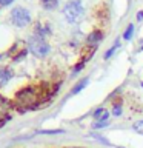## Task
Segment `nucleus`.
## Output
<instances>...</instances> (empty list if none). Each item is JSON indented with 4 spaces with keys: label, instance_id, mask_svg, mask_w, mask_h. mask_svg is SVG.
Masks as SVG:
<instances>
[{
    "label": "nucleus",
    "instance_id": "1",
    "mask_svg": "<svg viewBox=\"0 0 143 148\" xmlns=\"http://www.w3.org/2000/svg\"><path fill=\"white\" fill-rule=\"evenodd\" d=\"M45 92L42 86H35V85H28L25 88H22L20 91L16 92L14 97V103L18 108H34L45 100Z\"/></svg>",
    "mask_w": 143,
    "mask_h": 148
},
{
    "label": "nucleus",
    "instance_id": "2",
    "mask_svg": "<svg viewBox=\"0 0 143 148\" xmlns=\"http://www.w3.org/2000/svg\"><path fill=\"white\" fill-rule=\"evenodd\" d=\"M28 49H29L35 57L43 59V57H46V56L49 54L51 46H49L48 42L45 40L43 36L34 32V34L29 36V39H28Z\"/></svg>",
    "mask_w": 143,
    "mask_h": 148
},
{
    "label": "nucleus",
    "instance_id": "3",
    "mask_svg": "<svg viewBox=\"0 0 143 148\" xmlns=\"http://www.w3.org/2000/svg\"><path fill=\"white\" fill-rule=\"evenodd\" d=\"M63 16L69 23H77L83 16V5L80 0H69L63 8Z\"/></svg>",
    "mask_w": 143,
    "mask_h": 148
},
{
    "label": "nucleus",
    "instance_id": "4",
    "mask_svg": "<svg viewBox=\"0 0 143 148\" xmlns=\"http://www.w3.org/2000/svg\"><path fill=\"white\" fill-rule=\"evenodd\" d=\"M9 18H11L12 25L17 26V28H25L31 23V14L26 8H23V6H16L11 11Z\"/></svg>",
    "mask_w": 143,
    "mask_h": 148
},
{
    "label": "nucleus",
    "instance_id": "5",
    "mask_svg": "<svg viewBox=\"0 0 143 148\" xmlns=\"http://www.w3.org/2000/svg\"><path fill=\"white\" fill-rule=\"evenodd\" d=\"M101 39H103V32H101L100 29H95V31H92L89 36H88V45L92 46V48H97V45L101 42Z\"/></svg>",
    "mask_w": 143,
    "mask_h": 148
},
{
    "label": "nucleus",
    "instance_id": "6",
    "mask_svg": "<svg viewBox=\"0 0 143 148\" xmlns=\"http://www.w3.org/2000/svg\"><path fill=\"white\" fill-rule=\"evenodd\" d=\"M9 110H11V102L6 100L5 97L0 96V120L6 119V116L9 113Z\"/></svg>",
    "mask_w": 143,
    "mask_h": 148
},
{
    "label": "nucleus",
    "instance_id": "7",
    "mask_svg": "<svg viewBox=\"0 0 143 148\" xmlns=\"http://www.w3.org/2000/svg\"><path fill=\"white\" fill-rule=\"evenodd\" d=\"M12 79V71L9 68H0V86H5Z\"/></svg>",
    "mask_w": 143,
    "mask_h": 148
},
{
    "label": "nucleus",
    "instance_id": "8",
    "mask_svg": "<svg viewBox=\"0 0 143 148\" xmlns=\"http://www.w3.org/2000/svg\"><path fill=\"white\" fill-rule=\"evenodd\" d=\"M109 113H108V111H105V113H103V116H101V117H99V119H97L95 120V122L94 123H92V128H105V127H108V125H109Z\"/></svg>",
    "mask_w": 143,
    "mask_h": 148
},
{
    "label": "nucleus",
    "instance_id": "9",
    "mask_svg": "<svg viewBox=\"0 0 143 148\" xmlns=\"http://www.w3.org/2000/svg\"><path fill=\"white\" fill-rule=\"evenodd\" d=\"M88 83H89V77L82 79V80L78 82L76 86H72V90H71V92H69V96H76V94H78V92H80L82 90H85V88L88 86Z\"/></svg>",
    "mask_w": 143,
    "mask_h": 148
},
{
    "label": "nucleus",
    "instance_id": "10",
    "mask_svg": "<svg viewBox=\"0 0 143 148\" xmlns=\"http://www.w3.org/2000/svg\"><path fill=\"white\" fill-rule=\"evenodd\" d=\"M59 3H60V0H40L42 8L46 9V11H54L59 6Z\"/></svg>",
    "mask_w": 143,
    "mask_h": 148
},
{
    "label": "nucleus",
    "instance_id": "11",
    "mask_svg": "<svg viewBox=\"0 0 143 148\" xmlns=\"http://www.w3.org/2000/svg\"><path fill=\"white\" fill-rule=\"evenodd\" d=\"M118 46H120V42H118V40H115V42H114V45L111 46V48H109V49H108V51H106V53H105L103 59H111V56H112V54L115 53V49H117Z\"/></svg>",
    "mask_w": 143,
    "mask_h": 148
},
{
    "label": "nucleus",
    "instance_id": "12",
    "mask_svg": "<svg viewBox=\"0 0 143 148\" xmlns=\"http://www.w3.org/2000/svg\"><path fill=\"white\" fill-rule=\"evenodd\" d=\"M132 34H134V25H132V23H129L128 28H126V31L123 32V39L125 40H129L132 37Z\"/></svg>",
    "mask_w": 143,
    "mask_h": 148
},
{
    "label": "nucleus",
    "instance_id": "13",
    "mask_svg": "<svg viewBox=\"0 0 143 148\" xmlns=\"http://www.w3.org/2000/svg\"><path fill=\"white\" fill-rule=\"evenodd\" d=\"M132 130H134L136 133H138V134H143V119L137 120V122H134Z\"/></svg>",
    "mask_w": 143,
    "mask_h": 148
},
{
    "label": "nucleus",
    "instance_id": "14",
    "mask_svg": "<svg viewBox=\"0 0 143 148\" xmlns=\"http://www.w3.org/2000/svg\"><path fill=\"white\" fill-rule=\"evenodd\" d=\"M85 63H86V60H83V62H78V63L76 65V66H74V69H72V76H76L77 73H80V69H83Z\"/></svg>",
    "mask_w": 143,
    "mask_h": 148
},
{
    "label": "nucleus",
    "instance_id": "15",
    "mask_svg": "<svg viewBox=\"0 0 143 148\" xmlns=\"http://www.w3.org/2000/svg\"><path fill=\"white\" fill-rule=\"evenodd\" d=\"M105 111H106V110H105V108H101V106H100V108H97V110L94 111V113H92V117H94V119L97 120L99 117H101V116H103V113H105Z\"/></svg>",
    "mask_w": 143,
    "mask_h": 148
},
{
    "label": "nucleus",
    "instance_id": "16",
    "mask_svg": "<svg viewBox=\"0 0 143 148\" xmlns=\"http://www.w3.org/2000/svg\"><path fill=\"white\" fill-rule=\"evenodd\" d=\"M112 114L117 117V116H122V106L120 105H114L112 106Z\"/></svg>",
    "mask_w": 143,
    "mask_h": 148
},
{
    "label": "nucleus",
    "instance_id": "17",
    "mask_svg": "<svg viewBox=\"0 0 143 148\" xmlns=\"http://www.w3.org/2000/svg\"><path fill=\"white\" fill-rule=\"evenodd\" d=\"M92 137H95V139H97V140H100V142H103V143H106V145H111V143H109L108 140H106V139H105V137H101V136H99V134H92Z\"/></svg>",
    "mask_w": 143,
    "mask_h": 148
},
{
    "label": "nucleus",
    "instance_id": "18",
    "mask_svg": "<svg viewBox=\"0 0 143 148\" xmlns=\"http://www.w3.org/2000/svg\"><path fill=\"white\" fill-rule=\"evenodd\" d=\"M14 0H0V6H8V5H11Z\"/></svg>",
    "mask_w": 143,
    "mask_h": 148
},
{
    "label": "nucleus",
    "instance_id": "19",
    "mask_svg": "<svg viewBox=\"0 0 143 148\" xmlns=\"http://www.w3.org/2000/svg\"><path fill=\"white\" fill-rule=\"evenodd\" d=\"M137 20H143V11H140L137 14Z\"/></svg>",
    "mask_w": 143,
    "mask_h": 148
},
{
    "label": "nucleus",
    "instance_id": "20",
    "mask_svg": "<svg viewBox=\"0 0 143 148\" xmlns=\"http://www.w3.org/2000/svg\"><path fill=\"white\" fill-rule=\"evenodd\" d=\"M142 88H143V82H142Z\"/></svg>",
    "mask_w": 143,
    "mask_h": 148
}]
</instances>
